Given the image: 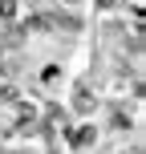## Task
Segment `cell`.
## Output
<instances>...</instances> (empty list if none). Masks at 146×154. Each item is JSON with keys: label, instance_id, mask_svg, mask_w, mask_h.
I'll use <instances>...</instances> for the list:
<instances>
[{"label": "cell", "instance_id": "cell-1", "mask_svg": "<svg viewBox=\"0 0 146 154\" xmlns=\"http://www.w3.org/2000/svg\"><path fill=\"white\" fill-rule=\"evenodd\" d=\"M93 142H98V126H89V122H85L81 130H73V134H69V146H73V150H89Z\"/></svg>", "mask_w": 146, "mask_h": 154}, {"label": "cell", "instance_id": "cell-2", "mask_svg": "<svg viewBox=\"0 0 146 154\" xmlns=\"http://www.w3.org/2000/svg\"><path fill=\"white\" fill-rule=\"evenodd\" d=\"M110 126H114L118 134H126V130H130V114H118V109H114V114H110Z\"/></svg>", "mask_w": 146, "mask_h": 154}, {"label": "cell", "instance_id": "cell-3", "mask_svg": "<svg viewBox=\"0 0 146 154\" xmlns=\"http://www.w3.org/2000/svg\"><path fill=\"white\" fill-rule=\"evenodd\" d=\"M16 16V0H0V20H12Z\"/></svg>", "mask_w": 146, "mask_h": 154}]
</instances>
